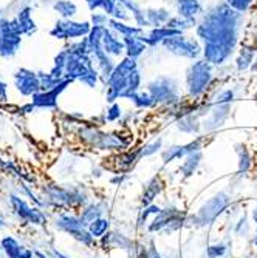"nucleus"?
<instances>
[{
	"label": "nucleus",
	"instance_id": "f257e3e1",
	"mask_svg": "<svg viewBox=\"0 0 257 258\" xmlns=\"http://www.w3.org/2000/svg\"><path fill=\"white\" fill-rule=\"evenodd\" d=\"M243 14L231 8L226 2L216 4L203 13L195 27V37L201 43H219L237 51Z\"/></svg>",
	"mask_w": 257,
	"mask_h": 258
},
{
	"label": "nucleus",
	"instance_id": "f03ea898",
	"mask_svg": "<svg viewBox=\"0 0 257 258\" xmlns=\"http://www.w3.org/2000/svg\"><path fill=\"white\" fill-rule=\"evenodd\" d=\"M214 68H216L214 65H211L203 57L192 60V63L188 67L184 73V87L188 98L197 101L206 95L216 79Z\"/></svg>",
	"mask_w": 257,
	"mask_h": 258
},
{
	"label": "nucleus",
	"instance_id": "7ed1b4c3",
	"mask_svg": "<svg viewBox=\"0 0 257 258\" xmlns=\"http://www.w3.org/2000/svg\"><path fill=\"white\" fill-rule=\"evenodd\" d=\"M138 68H139L138 59L127 57V56L121 57L115 63L113 72L102 84L106 87V101L109 104L118 102V99H126L129 76Z\"/></svg>",
	"mask_w": 257,
	"mask_h": 258
},
{
	"label": "nucleus",
	"instance_id": "20e7f679",
	"mask_svg": "<svg viewBox=\"0 0 257 258\" xmlns=\"http://www.w3.org/2000/svg\"><path fill=\"white\" fill-rule=\"evenodd\" d=\"M65 79L79 82L87 88H96L101 81V75L96 68L93 56H76L68 51L65 65Z\"/></svg>",
	"mask_w": 257,
	"mask_h": 258
},
{
	"label": "nucleus",
	"instance_id": "39448f33",
	"mask_svg": "<svg viewBox=\"0 0 257 258\" xmlns=\"http://www.w3.org/2000/svg\"><path fill=\"white\" fill-rule=\"evenodd\" d=\"M146 90L152 95L157 105L174 107L181 102V87L178 79H175L174 76H157L147 82Z\"/></svg>",
	"mask_w": 257,
	"mask_h": 258
},
{
	"label": "nucleus",
	"instance_id": "423d86ee",
	"mask_svg": "<svg viewBox=\"0 0 257 258\" xmlns=\"http://www.w3.org/2000/svg\"><path fill=\"white\" fill-rule=\"evenodd\" d=\"M161 46L166 53L188 60H197L203 54V43L197 37L186 33L166 39L161 43Z\"/></svg>",
	"mask_w": 257,
	"mask_h": 258
},
{
	"label": "nucleus",
	"instance_id": "0eeeda50",
	"mask_svg": "<svg viewBox=\"0 0 257 258\" xmlns=\"http://www.w3.org/2000/svg\"><path fill=\"white\" fill-rule=\"evenodd\" d=\"M23 34L19 30L14 19H0V57L13 59L22 46Z\"/></svg>",
	"mask_w": 257,
	"mask_h": 258
},
{
	"label": "nucleus",
	"instance_id": "6e6552de",
	"mask_svg": "<svg viewBox=\"0 0 257 258\" xmlns=\"http://www.w3.org/2000/svg\"><path fill=\"white\" fill-rule=\"evenodd\" d=\"M91 30L90 20H75V19H59L48 31L50 37L64 42H73L88 36Z\"/></svg>",
	"mask_w": 257,
	"mask_h": 258
},
{
	"label": "nucleus",
	"instance_id": "1a4fd4ad",
	"mask_svg": "<svg viewBox=\"0 0 257 258\" xmlns=\"http://www.w3.org/2000/svg\"><path fill=\"white\" fill-rule=\"evenodd\" d=\"M13 84L17 93H20L23 98H33L42 90L39 73L25 67L17 68L13 73Z\"/></svg>",
	"mask_w": 257,
	"mask_h": 258
},
{
	"label": "nucleus",
	"instance_id": "9d476101",
	"mask_svg": "<svg viewBox=\"0 0 257 258\" xmlns=\"http://www.w3.org/2000/svg\"><path fill=\"white\" fill-rule=\"evenodd\" d=\"M73 84V81L64 79L59 85H56L52 90H40L39 93L31 98V105L34 108H43V110H53L58 107V101L62 93Z\"/></svg>",
	"mask_w": 257,
	"mask_h": 258
},
{
	"label": "nucleus",
	"instance_id": "9b49d317",
	"mask_svg": "<svg viewBox=\"0 0 257 258\" xmlns=\"http://www.w3.org/2000/svg\"><path fill=\"white\" fill-rule=\"evenodd\" d=\"M229 204V198L225 194H219L214 198L209 200L200 210L197 215V221L200 224H211Z\"/></svg>",
	"mask_w": 257,
	"mask_h": 258
},
{
	"label": "nucleus",
	"instance_id": "f8f14e48",
	"mask_svg": "<svg viewBox=\"0 0 257 258\" xmlns=\"http://www.w3.org/2000/svg\"><path fill=\"white\" fill-rule=\"evenodd\" d=\"M232 104H217L211 101V107H209L208 114L203 118V128L206 132H214L220 128L225 121L229 118Z\"/></svg>",
	"mask_w": 257,
	"mask_h": 258
},
{
	"label": "nucleus",
	"instance_id": "ddd939ff",
	"mask_svg": "<svg viewBox=\"0 0 257 258\" xmlns=\"http://www.w3.org/2000/svg\"><path fill=\"white\" fill-rule=\"evenodd\" d=\"M234 54H236V50L228 48V46H223L219 43H203L201 57L214 67H223Z\"/></svg>",
	"mask_w": 257,
	"mask_h": 258
},
{
	"label": "nucleus",
	"instance_id": "4468645a",
	"mask_svg": "<svg viewBox=\"0 0 257 258\" xmlns=\"http://www.w3.org/2000/svg\"><path fill=\"white\" fill-rule=\"evenodd\" d=\"M102 48L104 51L112 56L113 59H121L126 56V45H124V39L116 34L113 30H110L109 27H106L104 30V37H102Z\"/></svg>",
	"mask_w": 257,
	"mask_h": 258
},
{
	"label": "nucleus",
	"instance_id": "2eb2a0df",
	"mask_svg": "<svg viewBox=\"0 0 257 258\" xmlns=\"http://www.w3.org/2000/svg\"><path fill=\"white\" fill-rule=\"evenodd\" d=\"M201 143H203V138H197L194 141L188 144H183V146H172L169 147L168 150H165L161 153L163 156V161L165 164H169L175 159H181L184 158L186 155H189L191 152H195V150H201Z\"/></svg>",
	"mask_w": 257,
	"mask_h": 258
},
{
	"label": "nucleus",
	"instance_id": "dca6fc26",
	"mask_svg": "<svg viewBox=\"0 0 257 258\" xmlns=\"http://www.w3.org/2000/svg\"><path fill=\"white\" fill-rule=\"evenodd\" d=\"M178 34H183V33L172 30L169 27H155V28H149V31H144L139 37L149 45V48H157V46H161V43L166 39L172 36H178Z\"/></svg>",
	"mask_w": 257,
	"mask_h": 258
},
{
	"label": "nucleus",
	"instance_id": "f3484780",
	"mask_svg": "<svg viewBox=\"0 0 257 258\" xmlns=\"http://www.w3.org/2000/svg\"><path fill=\"white\" fill-rule=\"evenodd\" d=\"M17 23L19 30L23 36H33L37 31V23L33 17V8L31 7H23L17 11V14L13 17Z\"/></svg>",
	"mask_w": 257,
	"mask_h": 258
},
{
	"label": "nucleus",
	"instance_id": "a211bd4d",
	"mask_svg": "<svg viewBox=\"0 0 257 258\" xmlns=\"http://www.w3.org/2000/svg\"><path fill=\"white\" fill-rule=\"evenodd\" d=\"M174 8L177 16L188 19H200L204 13L200 0H174Z\"/></svg>",
	"mask_w": 257,
	"mask_h": 258
},
{
	"label": "nucleus",
	"instance_id": "6ab92c4d",
	"mask_svg": "<svg viewBox=\"0 0 257 258\" xmlns=\"http://www.w3.org/2000/svg\"><path fill=\"white\" fill-rule=\"evenodd\" d=\"M255 53H257V46L254 43H242L240 48L237 51V56H236V70L239 73H245V72H249L251 70V65L254 62V57H255Z\"/></svg>",
	"mask_w": 257,
	"mask_h": 258
},
{
	"label": "nucleus",
	"instance_id": "aec40b11",
	"mask_svg": "<svg viewBox=\"0 0 257 258\" xmlns=\"http://www.w3.org/2000/svg\"><path fill=\"white\" fill-rule=\"evenodd\" d=\"M172 11L166 7H149L146 8V19L149 22V27H166V23L172 17Z\"/></svg>",
	"mask_w": 257,
	"mask_h": 258
},
{
	"label": "nucleus",
	"instance_id": "412c9836",
	"mask_svg": "<svg viewBox=\"0 0 257 258\" xmlns=\"http://www.w3.org/2000/svg\"><path fill=\"white\" fill-rule=\"evenodd\" d=\"M118 2H121L130 13L132 16V22L135 23V25L141 27L144 30H149V22L146 19V8H143L141 5H139L136 0H118Z\"/></svg>",
	"mask_w": 257,
	"mask_h": 258
},
{
	"label": "nucleus",
	"instance_id": "4be33fe9",
	"mask_svg": "<svg viewBox=\"0 0 257 258\" xmlns=\"http://www.w3.org/2000/svg\"><path fill=\"white\" fill-rule=\"evenodd\" d=\"M109 28L113 30L116 34H120L121 37H127V36H141L146 30L135 25L133 22H123V20H116L110 17L109 22Z\"/></svg>",
	"mask_w": 257,
	"mask_h": 258
},
{
	"label": "nucleus",
	"instance_id": "5701e85b",
	"mask_svg": "<svg viewBox=\"0 0 257 258\" xmlns=\"http://www.w3.org/2000/svg\"><path fill=\"white\" fill-rule=\"evenodd\" d=\"M123 39H124V45H126V56L127 57L139 59L141 56H144L146 51L149 50V45L139 36H127Z\"/></svg>",
	"mask_w": 257,
	"mask_h": 258
},
{
	"label": "nucleus",
	"instance_id": "b1692460",
	"mask_svg": "<svg viewBox=\"0 0 257 258\" xmlns=\"http://www.w3.org/2000/svg\"><path fill=\"white\" fill-rule=\"evenodd\" d=\"M200 111H198V107L195 111L189 113V114H184L181 118H178L177 121V127L178 130H181L183 133H197L200 130V122H198V118H200Z\"/></svg>",
	"mask_w": 257,
	"mask_h": 258
},
{
	"label": "nucleus",
	"instance_id": "393cba45",
	"mask_svg": "<svg viewBox=\"0 0 257 258\" xmlns=\"http://www.w3.org/2000/svg\"><path fill=\"white\" fill-rule=\"evenodd\" d=\"M52 8L61 19H75L78 14V5L73 0H55Z\"/></svg>",
	"mask_w": 257,
	"mask_h": 258
},
{
	"label": "nucleus",
	"instance_id": "a878e982",
	"mask_svg": "<svg viewBox=\"0 0 257 258\" xmlns=\"http://www.w3.org/2000/svg\"><path fill=\"white\" fill-rule=\"evenodd\" d=\"M197 23H198V19H188V17H181V16L175 14L166 23V27H169L172 30H177L180 33H188L191 30H195Z\"/></svg>",
	"mask_w": 257,
	"mask_h": 258
},
{
	"label": "nucleus",
	"instance_id": "bb28decb",
	"mask_svg": "<svg viewBox=\"0 0 257 258\" xmlns=\"http://www.w3.org/2000/svg\"><path fill=\"white\" fill-rule=\"evenodd\" d=\"M129 101L138 110H149V108H155L157 107L155 99L152 98V95L147 90H139L138 93H135V95Z\"/></svg>",
	"mask_w": 257,
	"mask_h": 258
},
{
	"label": "nucleus",
	"instance_id": "cd10ccee",
	"mask_svg": "<svg viewBox=\"0 0 257 258\" xmlns=\"http://www.w3.org/2000/svg\"><path fill=\"white\" fill-rule=\"evenodd\" d=\"M201 156H203L201 150H195V152H191L189 155H186L184 156V162L181 164V167H180L181 173L184 176H191L197 170L198 164L201 161Z\"/></svg>",
	"mask_w": 257,
	"mask_h": 258
},
{
	"label": "nucleus",
	"instance_id": "c85d7f7f",
	"mask_svg": "<svg viewBox=\"0 0 257 258\" xmlns=\"http://www.w3.org/2000/svg\"><path fill=\"white\" fill-rule=\"evenodd\" d=\"M174 214L169 212V210H161V212L158 214V217L153 220V223L149 226V230H160L161 227H165L166 224H169V221H174Z\"/></svg>",
	"mask_w": 257,
	"mask_h": 258
},
{
	"label": "nucleus",
	"instance_id": "c756f323",
	"mask_svg": "<svg viewBox=\"0 0 257 258\" xmlns=\"http://www.w3.org/2000/svg\"><path fill=\"white\" fill-rule=\"evenodd\" d=\"M237 153H239V173H246L251 167V156H249V152L246 150L245 146H240L237 149Z\"/></svg>",
	"mask_w": 257,
	"mask_h": 258
},
{
	"label": "nucleus",
	"instance_id": "7c9ffc66",
	"mask_svg": "<svg viewBox=\"0 0 257 258\" xmlns=\"http://www.w3.org/2000/svg\"><path fill=\"white\" fill-rule=\"evenodd\" d=\"M160 190H161V184L157 181V178H153V179L147 184L146 190H144L143 203H144V204H150V203H152V200L160 194Z\"/></svg>",
	"mask_w": 257,
	"mask_h": 258
},
{
	"label": "nucleus",
	"instance_id": "2f4dec72",
	"mask_svg": "<svg viewBox=\"0 0 257 258\" xmlns=\"http://www.w3.org/2000/svg\"><path fill=\"white\" fill-rule=\"evenodd\" d=\"M104 118H106L107 122H116V121H120L123 118V107L118 102L110 104L107 107V110H106Z\"/></svg>",
	"mask_w": 257,
	"mask_h": 258
},
{
	"label": "nucleus",
	"instance_id": "473e14b6",
	"mask_svg": "<svg viewBox=\"0 0 257 258\" xmlns=\"http://www.w3.org/2000/svg\"><path fill=\"white\" fill-rule=\"evenodd\" d=\"M39 78H40V85H42V90H52L55 88L56 85H59L64 79H58L55 78L50 72H39Z\"/></svg>",
	"mask_w": 257,
	"mask_h": 258
},
{
	"label": "nucleus",
	"instance_id": "72a5a7b5",
	"mask_svg": "<svg viewBox=\"0 0 257 258\" xmlns=\"http://www.w3.org/2000/svg\"><path fill=\"white\" fill-rule=\"evenodd\" d=\"M223 2H226L231 8H234L236 11L245 14L251 10V7L254 5L255 0H223Z\"/></svg>",
	"mask_w": 257,
	"mask_h": 258
},
{
	"label": "nucleus",
	"instance_id": "f704fd0d",
	"mask_svg": "<svg viewBox=\"0 0 257 258\" xmlns=\"http://www.w3.org/2000/svg\"><path fill=\"white\" fill-rule=\"evenodd\" d=\"M110 16L104 11H95L90 16V23L93 27H109Z\"/></svg>",
	"mask_w": 257,
	"mask_h": 258
},
{
	"label": "nucleus",
	"instance_id": "c9c22d12",
	"mask_svg": "<svg viewBox=\"0 0 257 258\" xmlns=\"http://www.w3.org/2000/svg\"><path fill=\"white\" fill-rule=\"evenodd\" d=\"M234 101H236V91L232 90V88H225L214 98L213 102H217V104H232Z\"/></svg>",
	"mask_w": 257,
	"mask_h": 258
},
{
	"label": "nucleus",
	"instance_id": "e433bc0d",
	"mask_svg": "<svg viewBox=\"0 0 257 258\" xmlns=\"http://www.w3.org/2000/svg\"><path fill=\"white\" fill-rule=\"evenodd\" d=\"M110 17L116 19V20H123V22H132V16H130L129 10L121 2L116 4V7H115V10H113Z\"/></svg>",
	"mask_w": 257,
	"mask_h": 258
},
{
	"label": "nucleus",
	"instance_id": "4c0bfd02",
	"mask_svg": "<svg viewBox=\"0 0 257 258\" xmlns=\"http://www.w3.org/2000/svg\"><path fill=\"white\" fill-rule=\"evenodd\" d=\"M163 147V139L161 138H157L155 141H152V143L146 144L144 147H141V158L143 156H152L155 155L157 152H160Z\"/></svg>",
	"mask_w": 257,
	"mask_h": 258
},
{
	"label": "nucleus",
	"instance_id": "58836bf2",
	"mask_svg": "<svg viewBox=\"0 0 257 258\" xmlns=\"http://www.w3.org/2000/svg\"><path fill=\"white\" fill-rule=\"evenodd\" d=\"M107 227H109L107 220H96L95 223L91 224V233H93V235H96V237H101L102 233L107 230Z\"/></svg>",
	"mask_w": 257,
	"mask_h": 258
},
{
	"label": "nucleus",
	"instance_id": "ea45409f",
	"mask_svg": "<svg viewBox=\"0 0 257 258\" xmlns=\"http://www.w3.org/2000/svg\"><path fill=\"white\" fill-rule=\"evenodd\" d=\"M226 252V247L223 244H214V246H209L208 247V256L209 258H219L223 256Z\"/></svg>",
	"mask_w": 257,
	"mask_h": 258
},
{
	"label": "nucleus",
	"instance_id": "a19ab883",
	"mask_svg": "<svg viewBox=\"0 0 257 258\" xmlns=\"http://www.w3.org/2000/svg\"><path fill=\"white\" fill-rule=\"evenodd\" d=\"M87 8L95 13V11H102V5H104V0H84Z\"/></svg>",
	"mask_w": 257,
	"mask_h": 258
},
{
	"label": "nucleus",
	"instance_id": "79ce46f5",
	"mask_svg": "<svg viewBox=\"0 0 257 258\" xmlns=\"http://www.w3.org/2000/svg\"><path fill=\"white\" fill-rule=\"evenodd\" d=\"M160 212H161V209H160V207H157V206H149V207L144 210V212H143V215H141V221L146 220L150 214H157V215H158Z\"/></svg>",
	"mask_w": 257,
	"mask_h": 258
},
{
	"label": "nucleus",
	"instance_id": "37998d69",
	"mask_svg": "<svg viewBox=\"0 0 257 258\" xmlns=\"http://www.w3.org/2000/svg\"><path fill=\"white\" fill-rule=\"evenodd\" d=\"M8 99V84L0 79V101Z\"/></svg>",
	"mask_w": 257,
	"mask_h": 258
},
{
	"label": "nucleus",
	"instance_id": "c03bdc74",
	"mask_svg": "<svg viewBox=\"0 0 257 258\" xmlns=\"http://www.w3.org/2000/svg\"><path fill=\"white\" fill-rule=\"evenodd\" d=\"M251 73H257V53H255V57H254V62L251 65V70H249Z\"/></svg>",
	"mask_w": 257,
	"mask_h": 258
},
{
	"label": "nucleus",
	"instance_id": "a18cd8bd",
	"mask_svg": "<svg viewBox=\"0 0 257 258\" xmlns=\"http://www.w3.org/2000/svg\"><path fill=\"white\" fill-rule=\"evenodd\" d=\"M252 218H254V221L257 223V206H255V209H254V214H252Z\"/></svg>",
	"mask_w": 257,
	"mask_h": 258
},
{
	"label": "nucleus",
	"instance_id": "49530a36",
	"mask_svg": "<svg viewBox=\"0 0 257 258\" xmlns=\"http://www.w3.org/2000/svg\"><path fill=\"white\" fill-rule=\"evenodd\" d=\"M254 244L257 246V232H255V238H254Z\"/></svg>",
	"mask_w": 257,
	"mask_h": 258
},
{
	"label": "nucleus",
	"instance_id": "de8ad7c7",
	"mask_svg": "<svg viewBox=\"0 0 257 258\" xmlns=\"http://www.w3.org/2000/svg\"><path fill=\"white\" fill-rule=\"evenodd\" d=\"M254 101L257 102V91H255V95H254Z\"/></svg>",
	"mask_w": 257,
	"mask_h": 258
},
{
	"label": "nucleus",
	"instance_id": "09e8293b",
	"mask_svg": "<svg viewBox=\"0 0 257 258\" xmlns=\"http://www.w3.org/2000/svg\"><path fill=\"white\" fill-rule=\"evenodd\" d=\"M0 19H2V16H0Z\"/></svg>",
	"mask_w": 257,
	"mask_h": 258
}]
</instances>
